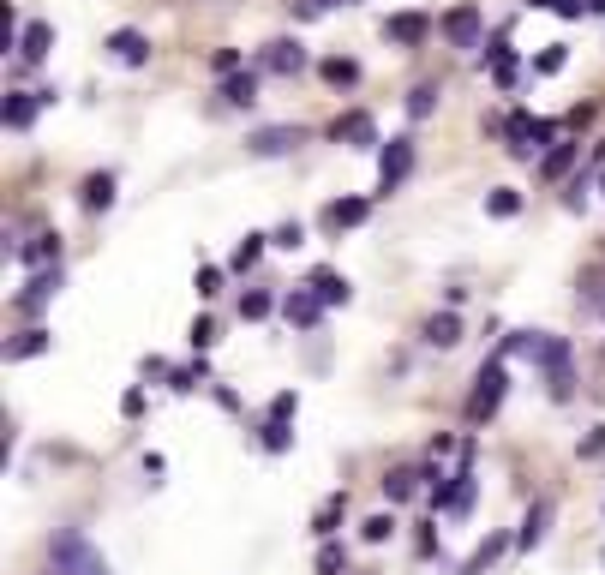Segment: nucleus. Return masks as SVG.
<instances>
[{
  "mask_svg": "<svg viewBox=\"0 0 605 575\" xmlns=\"http://www.w3.org/2000/svg\"><path fill=\"white\" fill-rule=\"evenodd\" d=\"M504 396H510V366H504V354H498V360H486V366H480V378H474V396H468V426L498 420Z\"/></svg>",
  "mask_w": 605,
  "mask_h": 575,
  "instance_id": "f257e3e1",
  "label": "nucleus"
},
{
  "mask_svg": "<svg viewBox=\"0 0 605 575\" xmlns=\"http://www.w3.org/2000/svg\"><path fill=\"white\" fill-rule=\"evenodd\" d=\"M474 492H480V474H474V444H462V468L432 486V516H468L474 510Z\"/></svg>",
  "mask_w": 605,
  "mask_h": 575,
  "instance_id": "f03ea898",
  "label": "nucleus"
},
{
  "mask_svg": "<svg viewBox=\"0 0 605 575\" xmlns=\"http://www.w3.org/2000/svg\"><path fill=\"white\" fill-rule=\"evenodd\" d=\"M540 378H546V396H552V402H570V396H576V354H570V336H546Z\"/></svg>",
  "mask_w": 605,
  "mask_h": 575,
  "instance_id": "7ed1b4c3",
  "label": "nucleus"
},
{
  "mask_svg": "<svg viewBox=\"0 0 605 575\" xmlns=\"http://www.w3.org/2000/svg\"><path fill=\"white\" fill-rule=\"evenodd\" d=\"M504 138H510V156H522V162H528L534 150H540V156L552 150L558 126H552V120H540V114H522V108H516V114L504 120Z\"/></svg>",
  "mask_w": 605,
  "mask_h": 575,
  "instance_id": "20e7f679",
  "label": "nucleus"
},
{
  "mask_svg": "<svg viewBox=\"0 0 605 575\" xmlns=\"http://www.w3.org/2000/svg\"><path fill=\"white\" fill-rule=\"evenodd\" d=\"M90 558H96V546H90L78 528H60V534L48 540V570L54 575H84L90 570Z\"/></svg>",
  "mask_w": 605,
  "mask_h": 575,
  "instance_id": "39448f33",
  "label": "nucleus"
},
{
  "mask_svg": "<svg viewBox=\"0 0 605 575\" xmlns=\"http://www.w3.org/2000/svg\"><path fill=\"white\" fill-rule=\"evenodd\" d=\"M408 174H414V138H390V144H378V192L390 198Z\"/></svg>",
  "mask_w": 605,
  "mask_h": 575,
  "instance_id": "423d86ee",
  "label": "nucleus"
},
{
  "mask_svg": "<svg viewBox=\"0 0 605 575\" xmlns=\"http://www.w3.org/2000/svg\"><path fill=\"white\" fill-rule=\"evenodd\" d=\"M330 138L348 144V150H372V144H378V120H372L366 108H348V114L330 120Z\"/></svg>",
  "mask_w": 605,
  "mask_h": 575,
  "instance_id": "0eeeda50",
  "label": "nucleus"
},
{
  "mask_svg": "<svg viewBox=\"0 0 605 575\" xmlns=\"http://www.w3.org/2000/svg\"><path fill=\"white\" fill-rule=\"evenodd\" d=\"M324 312H330V306H324L312 288H288V294H282V318H288V330H318Z\"/></svg>",
  "mask_w": 605,
  "mask_h": 575,
  "instance_id": "6e6552de",
  "label": "nucleus"
},
{
  "mask_svg": "<svg viewBox=\"0 0 605 575\" xmlns=\"http://www.w3.org/2000/svg\"><path fill=\"white\" fill-rule=\"evenodd\" d=\"M552 516H558V504L552 498H534L528 516H522V528H516V552H540L546 534H552Z\"/></svg>",
  "mask_w": 605,
  "mask_h": 575,
  "instance_id": "1a4fd4ad",
  "label": "nucleus"
},
{
  "mask_svg": "<svg viewBox=\"0 0 605 575\" xmlns=\"http://www.w3.org/2000/svg\"><path fill=\"white\" fill-rule=\"evenodd\" d=\"M300 144H306V132H300V126H258V132L246 138V150H252V156H264V162H270V156H288V150H300Z\"/></svg>",
  "mask_w": 605,
  "mask_h": 575,
  "instance_id": "9d476101",
  "label": "nucleus"
},
{
  "mask_svg": "<svg viewBox=\"0 0 605 575\" xmlns=\"http://www.w3.org/2000/svg\"><path fill=\"white\" fill-rule=\"evenodd\" d=\"M60 282H66V270L54 264V270H36L30 282H24V294H18V318H36L54 294H60Z\"/></svg>",
  "mask_w": 605,
  "mask_h": 575,
  "instance_id": "9b49d317",
  "label": "nucleus"
},
{
  "mask_svg": "<svg viewBox=\"0 0 605 575\" xmlns=\"http://www.w3.org/2000/svg\"><path fill=\"white\" fill-rule=\"evenodd\" d=\"M432 36V18L426 12H390L384 18V42H396V48H420Z\"/></svg>",
  "mask_w": 605,
  "mask_h": 575,
  "instance_id": "f8f14e48",
  "label": "nucleus"
},
{
  "mask_svg": "<svg viewBox=\"0 0 605 575\" xmlns=\"http://www.w3.org/2000/svg\"><path fill=\"white\" fill-rule=\"evenodd\" d=\"M444 36H450V48H480V6L474 0L450 6L444 12Z\"/></svg>",
  "mask_w": 605,
  "mask_h": 575,
  "instance_id": "ddd939ff",
  "label": "nucleus"
},
{
  "mask_svg": "<svg viewBox=\"0 0 605 575\" xmlns=\"http://www.w3.org/2000/svg\"><path fill=\"white\" fill-rule=\"evenodd\" d=\"M12 258H18V264H30V270H54V264H60V234H54V228H42V234L18 240V246H12Z\"/></svg>",
  "mask_w": 605,
  "mask_h": 575,
  "instance_id": "4468645a",
  "label": "nucleus"
},
{
  "mask_svg": "<svg viewBox=\"0 0 605 575\" xmlns=\"http://www.w3.org/2000/svg\"><path fill=\"white\" fill-rule=\"evenodd\" d=\"M108 54H114L120 66H132V72H138V66H150V36H144V30H132V24H120V30L108 36Z\"/></svg>",
  "mask_w": 605,
  "mask_h": 575,
  "instance_id": "2eb2a0df",
  "label": "nucleus"
},
{
  "mask_svg": "<svg viewBox=\"0 0 605 575\" xmlns=\"http://www.w3.org/2000/svg\"><path fill=\"white\" fill-rule=\"evenodd\" d=\"M264 72H282V78H294V72H306V48L294 42V36H276V42H264V60H258Z\"/></svg>",
  "mask_w": 605,
  "mask_h": 575,
  "instance_id": "dca6fc26",
  "label": "nucleus"
},
{
  "mask_svg": "<svg viewBox=\"0 0 605 575\" xmlns=\"http://www.w3.org/2000/svg\"><path fill=\"white\" fill-rule=\"evenodd\" d=\"M306 288H312L324 306H348V300H354V282H348L342 270H330V264H318V270L306 276Z\"/></svg>",
  "mask_w": 605,
  "mask_h": 575,
  "instance_id": "f3484780",
  "label": "nucleus"
},
{
  "mask_svg": "<svg viewBox=\"0 0 605 575\" xmlns=\"http://www.w3.org/2000/svg\"><path fill=\"white\" fill-rule=\"evenodd\" d=\"M510 546H516L510 534H486V540H480V546H474V552L456 564V575H486L492 564H498V558H504V552H510Z\"/></svg>",
  "mask_w": 605,
  "mask_h": 575,
  "instance_id": "a211bd4d",
  "label": "nucleus"
},
{
  "mask_svg": "<svg viewBox=\"0 0 605 575\" xmlns=\"http://www.w3.org/2000/svg\"><path fill=\"white\" fill-rule=\"evenodd\" d=\"M420 342H426V348H456V342H462V318H456L450 306L432 312V318L420 324Z\"/></svg>",
  "mask_w": 605,
  "mask_h": 575,
  "instance_id": "6ab92c4d",
  "label": "nucleus"
},
{
  "mask_svg": "<svg viewBox=\"0 0 605 575\" xmlns=\"http://www.w3.org/2000/svg\"><path fill=\"white\" fill-rule=\"evenodd\" d=\"M36 108H42V90H12V96L0 102V120H6L12 132H24V126L36 120Z\"/></svg>",
  "mask_w": 605,
  "mask_h": 575,
  "instance_id": "aec40b11",
  "label": "nucleus"
},
{
  "mask_svg": "<svg viewBox=\"0 0 605 575\" xmlns=\"http://www.w3.org/2000/svg\"><path fill=\"white\" fill-rule=\"evenodd\" d=\"M78 204H84L90 216H108V210H114V174H108V168L90 174V180L78 186Z\"/></svg>",
  "mask_w": 605,
  "mask_h": 575,
  "instance_id": "412c9836",
  "label": "nucleus"
},
{
  "mask_svg": "<svg viewBox=\"0 0 605 575\" xmlns=\"http://www.w3.org/2000/svg\"><path fill=\"white\" fill-rule=\"evenodd\" d=\"M366 216H372V204H366V198H336V204H324V228H330V234L360 228Z\"/></svg>",
  "mask_w": 605,
  "mask_h": 575,
  "instance_id": "4be33fe9",
  "label": "nucleus"
},
{
  "mask_svg": "<svg viewBox=\"0 0 605 575\" xmlns=\"http://www.w3.org/2000/svg\"><path fill=\"white\" fill-rule=\"evenodd\" d=\"M486 66H492L498 90H510V84H516V54H510V30H498V36H492V48H486Z\"/></svg>",
  "mask_w": 605,
  "mask_h": 575,
  "instance_id": "5701e85b",
  "label": "nucleus"
},
{
  "mask_svg": "<svg viewBox=\"0 0 605 575\" xmlns=\"http://www.w3.org/2000/svg\"><path fill=\"white\" fill-rule=\"evenodd\" d=\"M378 486H384V498H390V504H408V498L426 486V468H390Z\"/></svg>",
  "mask_w": 605,
  "mask_h": 575,
  "instance_id": "b1692460",
  "label": "nucleus"
},
{
  "mask_svg": "<svg viewBox=\"0 0 605 575\" xmlns=\"http://www.w3.org/2000/svg\"><path fill=\"white\" fill-rule=\"evenodd\" d=\"M342 516H348V492H330V498L318 504V516H312V534H318V546H324V540H336Z\"/></svg>",
  "mask_w": 605,
  "mask_h": 575,
  "instance_id": "393cba45",
  "label": "nucleus"
},
{
  "mask_svg": "<svg viewBox=\"0 0 605 575\" xmlns=\"http://www.w3.org/2000/svg\"><path fill=\"white\" fill-rule=\"evenodd\" d=\"M48 342H54V336H48L42 324H24V330L6 342V360H36V354H48Z\"/></svg>",
  "mask_w": 605,
  "mask_h": 575,
  "instance_id": "a878e982",
  "label": "nucleus"
},
{
  "mask_svg": "<svg viewBox=\"0 0 605 575\" xmlns=\"http://www.w3.org/2000/svg\"><path fill=\"white\" fill-rule=\"evenodd\" d=\"M48 48H54V30H48L42 18H30V24H24V36H18V54L36 66V60H48Z\"/></svg>",
  "mask_w": 605,
  "mask_h": 575,
  "instance_id": "bb28decb",
  "label": "nucleus"
},
{
  "mask_svg": "<svg viewBox=\"0 0 605 575\" xmlns=\"http://www.w3.org/2000/svg\"><path fill=\"white\" fill-rule=\"evenodd\" d=\"M222 102H228V108H252V102H258V72L246 66V72L222 78Z\"/></svg>",
  "mask_w": 605,
  "mask_h": 575,
  "instance_id": "cd10ccee",
  "label": "nucleus"
},
{
  "mask_svg": "<svg viewBox=\"0 0 605 575\" xmlns=\"http://www.w3.org/2000/svg\"><path fill=\"white\" fill-rule=\"evenodd\" d=\"M264 246H270V234H246V240H234V252H228V270H234V276H246V270H258V258H264Z\"/></svg>",
  "mask_w": 605,
  "mask_h": 575,
  "instance_id": "c85d7f7f",
  "label": "nucleus"
},
{
  "mask_svg": "<svg viewBox=\"0 0 605 575\" xmlns=\"http://www.w3.org/2000/svg\"><path fill=\"white\" fill-rule=\"evenodd\" d=\"M258 450L264 456H288L294 450V426L288 420H258Z\"/></svg>",
  "mask_w": 605,
  "mask_h": 575,
  "instance_id": "c756f323",
  "label": "nucleus"
},
{
  "mask_svg": "<svg viewBox=\"0 0 605 575\" xmlns=\"http://www.w3.org/2000/svg\"><path fill=\"white\" fill-rule=\"evenodd\" d=\"M504 354H516V360H528V366H540V354H546V330H510V342H504Z\"/></svg>",
  "mask_w": 605,
  "mask_h": 575,
  "instance_id": "7c9ffc66",
  "label": "nucleus"
},
{
  "mask_svg": "<svg viewBox=\"0 0 605 575\" xmlns=\"http://www.w3.org/2000/svg\"><path fill=\"white\" fill-rule=\"evenodd\" d=\"M204 384H210V360H204V354H198L192 366H174V378H168L174 396H192V390H204Z\"/></svg>",
  "mask_w": 605,
  "mask_h": 575,
  "instance_id": "2f4dec72",
  "label": "nucleus"
},
{
  "mask_svg": "<svg viewBox=\"0 0 605 575\" xmlns=\"http://www.w3.org/2000/svg\"><path fill=\"white\" fill-rule=\"evenodd\" d=\"M576 168V144H552L546 156H540V180H564Z\"/></svg>",
  "mask_w": 605,
  "mask_h": 575,
  "instance_id": "473e14b6",
  "label": "nucleus"
},
{
  "mask_svg": "<svg viewBox=\"0 0 605 575\" xmlns=\"http://www.w3.org/2000/svg\"><path fill=\"white\" fill-rule=\"evenodd\" d=\"M270 312H276V294H270V288H246V294H240V318H246V324H264Z\"/></svg>",
  "mask_w": 605,
  "mask_h": 575,
  "instance_id": "72a5a7b5",
  "label": "nucleus"
},
{
  "mask_svg": "<svg viewBox=\"0 0 605 575\" xmlns=\"http://www.w3.org/2000/svg\"><path fill=\"white\" fill-rule=\"evenodd\" d=\"M318 72H324V84H336V90H342V84H360V60H348V54H330Z\"/></svg>",
  "mask_w": 605,
  "mask_h": 575,
  "instance_id": "f704fd0d",
  "label": "nucleus"
},
{
  "mask_svg": "<svg viewBox=\"0 0 605 575\" xmlns=\"http://www.w3.org/2000/svg\"><path fill=\"white\" fill-rule=\"evenodd\" d=\"M516 210H522V192H516V186H492V192H486V216H498V222H510Z\"/></svg>",
  "mask_w": 605,
  "mask_h": 575,
  "instance_id": "c9c22d12",
  "label": "nucleus"
},
{
  "mask_svg": "<svg viewBox=\"0 0 605 575\" xmlns=\"http://www.w3.org/2000/svg\"><path fill=\"white\" fill-rule=\"evenodd\" d=\"M312 570H318V575H348V546L324 540V546H318V558H312Z\"/></svg>",
  "mask_w": 605,
  "mask_h": 575,
  "instance_id": "e433bc0d",
  "label": "nucleus"
},
{
  "mask_svg": "<svg viewBox=\"0 0 605 575\" xmlns=\"http://www.w3.org/2000/svg\"><path fill=\"white\" fill-rule=\"evenodd\" d=\"M564 66H570V48H564V42H552V48L534 54V78H552V72H564Z\"/></svg>",
  "mask_w": 605,
  "mask_h": 575,
  "instance_id": "4c0bfd02",
  "label": "nucleus"
},
{
  "mask_svg": "<svg viewBox=\"0 0 605 575\" xmlns=\"http://www.w3.org/2000/svg\"><path fill=\"white\" fill-rule=\"evenodd\" d=\"M432 108H438V84H414L408 90V120H432Z\"/></svg>",
  "mask_w": 605,
  "mask_h": 575,
  "instance_id": "58836bf2",
  "label": "nucleus"
},
{
  "mask_svg": "<svg viewBox=\"0 0 605 575\" xmlns=\"http://www.w3.org/2000/svg\"><path fill=\"white\" fill-rule=\"evenodd\" d=\"M222 282H228V270H222V264H198V276H192L198 300H216V294H222Z\"/></svg>",
  "mask_w": 605,
  "mask_h": 575,
  "instance_id": "ea45409f",
  "label": "nucleus"
},
{
  "mask_svg": "<svg viewBox=\"0 0 605 575\" xmlns=\"http://www.w3.org/2000/svg\"><path fill=\"white\" fill-rule=\"evenodd\" d=\"M390 534H396V516H390V510H378V516L360 522V540H366V546H384Z\"/></svg>",
  "mask_w": 605,
  "mask_h": 575,
  "instance_id": "a19ab883",
  "label": "nucleus"
},
{
  "mask_svg": "<svg viewBox=\"0 0 605 575\" xmlns=\"http://www.w3.org/2000/svg\"><path fill=\"white\" fill-rule=\"evenodd\" d=\"M294 414H300V390H276L264 408V420H288V426H294Z\"/></svg>",
  "mask_w": 605,
  "mask_h": 575,
  "instance_id": "79ce46f5",
  "label": "nucleus"
},
{
  "mask_svg": "<svg viewBox=\"0 0 605 575\" xmlns=\"http://www.w3.org/2000/svg\"><path fill=\"white\" fill-rule=\"evenodd\" d=\"M186 342H192V354H210V348H216V318H192Z\"/></svg>",
  "mask_w": 605,
  "mask_h": 575,
  "instance_id": "37998d69",
  "label": "nucleus"
},
{
  "mask_svg": "<svg viewBox=\"0 0 605 575\" xmlns=\"http://www.w3.org/2000/svg\"><path fill=\"white\" fill-rule=\"evenodd\" d=\"M270 246H276V252H294V246H306V228H300V222H282V228L270 234Z\"/></svg>",
  "mask_w": 605,
  "mask_h": 575,
  "instance_id": "c03bdc74",
  "label": "nucleus"
},
{
  "mask_svg": "<svg viewBox=\"0 0 605 575\" xmlns=\"http://www.w3.org/2000/svg\"><path fill=\"white\" fill-rule=\"evenodd\" d=\"M210 66H216V78H234V72H246V66H240V48H216V54H210Z\"/></svg>",
  "mask_w": 605,
  "mask_h": 575,
  "instance_id": "a18cd8bd",
  "label": "nucleus"
},
{
  "mask_svg": "<svg viewBox=\"0 0 605 575\" xmlns=\"http://www.w3.org/2000/svg\"><path fill=\"white\" fill-rule=\"evenodd\" d=\"M138 378H144V384H150V378H174V366H168L162 354H144V360H138Z\"/></svg>",
  "mask_w": 605,
  "mask_h": 575,
  "instance_id": "49530a36",
  "label": "nucleus"
},
{
  "mask_svg": "<svg viewBox=\"0 0 605 575\" xmlns=\"http://www.w3.org/2000/svg\"><path fill=\"white\" fill-rule=\"evenodd\" d=\"M576 456H582V462H594V456H605V426H594V432H588V438L576 444Z\"/></svg>",
  "mask_w": 605,
  "mask_h": 575,
  "instance_id": "de8ad7c7",
  "label": "nucleus"
},
{
  "mask_svg": "<svg viewBox=\"0 0 605 575\" xmlns=\"http://www.w3.org/2000/svg\"><path fill=\"white\" fill-rule=\"evenodd\" d=\"M588 186H594V174H576V180H570V192H564V204H570V210H582V204H588Z\"/></svg>",
  "mask_w": 605,
  "mask_h": 575,
  "instance_id": "09e8293b",
  "label": "nucleus"
},
{
  "mask_svg": "<svg viewBox=\"0 0 605 575\" xmlns=\"http://www.w3.org/2000/svg\"><path fill=\"white\" fill-rule=\"evenodd\" d=\"M330 6H336V0H294V18H300V24H306V18H324V12H330Z\"/></svg>",
  "mask_w": 605,
  "mask_h": 575,
  "instance_id": "8fccbe9b",
  "label": "nucleus"
},
{
  "mask_svg": "<svg viewBox=\"0 0 605 575\" xmlns=\"http://www.w3.org/2000/svg\"><path fill=\"white\" fill-rule=\"evenodd\" d=\"M120 414L138 420V414H144V390H126V396H120Z\"/></svg>",
  "mask_w": 605,
  "mask_h": 575,
  "instance_id": "3c124183",
  "label": "nucleus"
},
{
  "mask_svg": "<svg viewBox=\"0 0 605 575\" xmlns=\"http://www.w3.org/2000/svg\"><path fill=\"white\" fill-rule=\"evenodd\" d=\"M84 575H108V558L96 552V558H90V570H84Z\"/></svg>",
  "mask_w": 605,
  "mask_h": 575,
  "instance_id": "603ef678",
  "label": "nucleus"
},
{
  "mask_svg": "<svg viewBox=\"0 0 605 575\" xmlns=\"http://www.w3.org/2000/svg\"><path fill=\"white\" fill-rule=\"evenodd\" d=\"M528 6H546V12H552V6H558V0H528Z\"/></svg>",
  "mask_w": 605,
  "mask_h": 575,
  "instance_id": "864d4df0",
  "label": "nucleus"
},
{
  "mask_svg": "<svg viewBox=\"0 0 605 575\" xmlns=\"http://www.w3.org/2000/svg\"><path fill=\"white\" fill-rule=\"evenodd\" d=\"M588 12H605V0H588Z\"/></svg>",
  "mask_w": 605,
  "mask_h": 575,
  "instance_id": "5fc2aeb1",
  "label": "nucleus"
},
{
  "mask_svg": "<svg viewBox=\"0 0 605 575\" xmlns=\"http://www.w3.org/2000/svg\"><path fill=\"white\" fill-rule=\"evenodd\" d=\"M600 192H605V174H600Z\"/></svg>",
  "mask_w": 605,
  "mask_h": 575,
  "instance_id": "6e6d98bb",
  "label": "nucleus"
},
{
  "mask_svg": "<svg viewBox=\"0 0 605 575\" xmlns=\"http://www.w3.org/2000/svg\"><path fill=\"white\" fill-rule=\"evenodd\" d=\"M342 6H354V0H342Z\"/></svg>",
  "mask_w": 605,
  "mask_h": 575,
  "instance_id": "4d7b16f0",
  "label": "nucleus"
}]
</instances>
